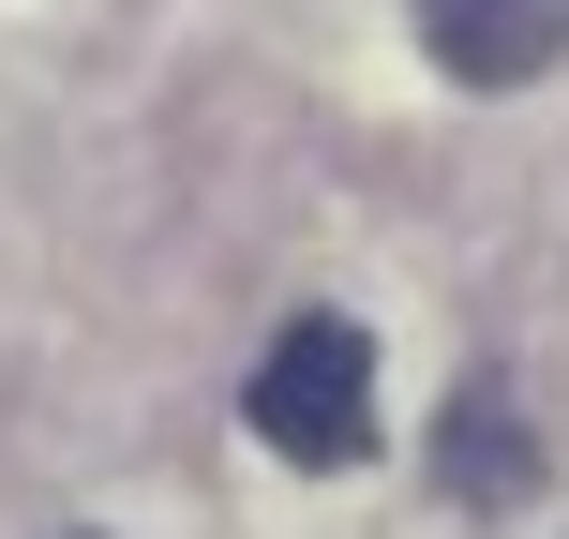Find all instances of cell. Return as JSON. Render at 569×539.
<instances>
[{
	"label": "cell",
	"instance_id": "6da1fadb",
	"mask_svg": "<svg viewBox=\"0 0 569 539\" xmlns=\"http://www.w3.org/2000/svg\"><path fill=\"white\" fill-rule=\"evenodd\" d=\"M240 420L284 465H360L375 450V345H360V315H284L256 390H240Z\"/></svg>",
	"mask_w": 569,
	"mask_h": 539
},
{
	"label": "cell",
	"instance_id": "7a4b0ae2",
	"mask_svg": "<svg viewBox=\"0 0 569 539\" xmlns=\"http://www.w3.org/2000/svg\"><path fill=\"white\" fill-rule=\"evenodd\" d=\"M450 90H525L569 60V0H405Z\"/></svg>",
	"mask_w": 569,
	"mask_h": 539
},
{
	"label": "cell",
	"instance_id": "3957f363",
	"mask_svg": "<svg viewBox=\"0 0 569 539\" xmlns=\"http://www.w3.org/2000/svg\"><path fill=\"white\" fill-rule=\"evenodd\" d=\"M435 480H450L465 510H510V495L540 480V450H525V405L495 390V375H480V390L450 405V435H435Z\"/></svg>",
	"mask_w": 569,
	"mask_h": 539
}]
</instances>
